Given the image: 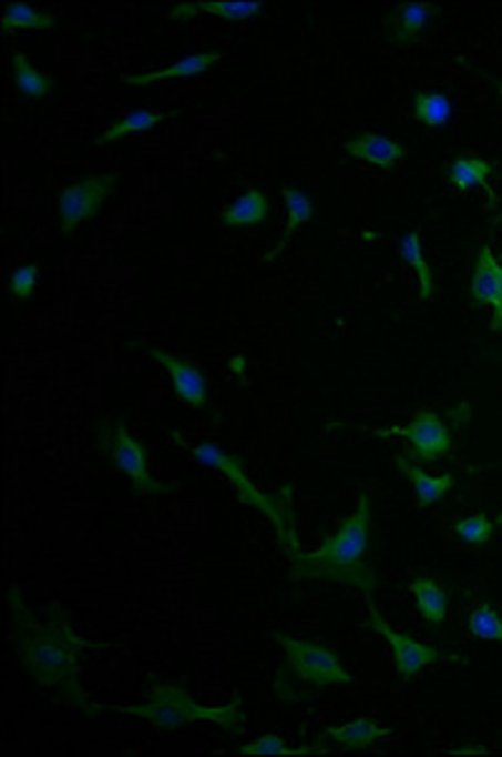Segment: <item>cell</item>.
Listing matches in <instances>:
<instances>
[{"label":"cell","instance_id":"cell-1","mask_svg":"<svg viewBox=\"0 0 502 757\" xmlns=\"http://www.w3.org/2000/svg\"><path fill=\"white\" fill-rule=\"evenodd\" d=\"M8 602H11L16 655L33 683L53 689L55 695H61L73 707H81L83 713L99 715V707L91 703L81 685V659L86 642L71 629V624L59 612L53 614L51 622H38L16 586L8 594Z\"/></svg>","mask_w":502,"mask_h":757},{"label":"cell","instance_id":"cell-2","mask_svg":"<svg viewBox=\"0 0 502 757\" xmlns=\"http://www.w3.org/2000/svg\"><path fill=\"white\" fill-rule=\"evenodd\" d=\"M369 532H372V498L362 491L355 514L347 518L335 536H329L317 552L291 554V579H321L355 586L372 594L377 576L367 562Z\"/></svg>","mask_w":502,"mask_h":757},{"label":"cell","instance_id":"cell-3","mask_svg":"<svg viewBox=\"0 0 502 757\" xmlns=\"http://www.w3.org/2000/svg\"><path fill=\"white\" fill-rule=\"evenodd\" d=\"M121 715H134L141 720L151 723L161 730H176L184 725L196 723H212L219 725L224 733H239L244 723L242 699L234 697L226 705H202L186 693L184 687L172 683H158L154 679L151 685L148 699L144 705H129V707H113Z\"/></svg>","mask_w":502,"mask_h":757},{"label":"cell","instance_id":"cell-4","mask_svg":"<svg viewBox=\"0 0 502 757\" xmlns=\"http://www.w3.org/2000/svg\"><path fill=\"white\" fill-rule=\"evenodd\" d=\"M192 453L202 466L222 471L224 476L229 478V484L236 488L242 504L262 511V514L269 518L274 528H277V536L284 546V552H287L289 556L299 552L297 534H295V518H291V488L289 486L284 488L281 494H262V491L254 486V481H249V476L244 473L242 461L229 456V453H224L219 446H214V443L196 446L192 448Z\"/></svg>","mask_w":502,"mask_h":757},{"label":"cell","instance_id":"cell-5","mask_svg":"<svg viewBox=\"0 0 502 757\" xmlns=\"http://www.w3.org/2000/svg\"><path fill=\"white\" fill-rule=\"evenodd\" d=\"M272 637L277 639V645L287 655V667L279 672V679H291L287 685H299L307 689L355 685L352 675L342 667V659H339L337 652L321 645V642L291 637V634H272Z\"/></svg>","mask_w":502,"mask_h":757},{"label":"cell","instance_id":"cell-6","mask_svg":"<svg viewBox=\"0 0 502 757\" xmlns=\"http://www.w3.org/2000/svg\"><path fill=\"white\" fill-rule=\"evenodd\" d=\"M96 441H99V451L106 453L109 461L121 473H126L139 494L164 496L172 491L151 476L146 446L141 441H136L121 421H99Z\"/></svg>","mask_w":502,"mask_h":757},{"label":"cell","instance_id":"cell-7","mask_svg":"<svg viewBox=\"0 0 502 757\" xmlns=\"http://www.w3.org/2000/svg\"><path fill=\"white\" fill-rule=\"evenodd\" d=\"M365 624L372 632L380 634V637H385L387 645L392 647L397 675L407 679V683H414L417 675H420L424 667L438 665V662H462V665H468L465 657L444 655V652H440V649L417 642L412 634L392 629V624L382 617L380 609H377L372 594H367V622Z\"/></svg>","mask_w":502,"mask_h":757},{"label":"cell","instance_id":"cell-8","mask_svg":"<svg viewBox=\"0 0 502 757\" xmlns=\"http://www.w3.org/2000/svg\"><path fill=\"white\" fill-rule=\"evenodd\" d=\"M345 428H355V431H362L367 435H372V438H404L410 441L412 453L410 456L417 461H428L434 463L442 456H448L452 451V431H450V423L442 418L440 413H432V411H417L412 415V421L407 425H392V428H377V431H369L362 428V425H345Z\"/></svg>","mask_w":502,"mask_h":757},{"label":"cell","instance_id":"cell-9","mask_svg":"<svg viewBox=\"0 0 502 757\" xmlns=\"http://www.w3.org/2000/svg\"><path fill=\"white\" fill-rule=\"evenodd\" d=\"M121 174H91L83 182H75L65 186L59 196V224L65 234L79 230L81 224L91 222L96 216L103 204L109 202L113 189L119 186Z\"/></svg>","mask_w":502,"mask_h":757},{"label":"cell","instance_id":"cell-10","mask_svg":"<svg viewBox=\"0 0 502 757\" xmlns=\"http://www.w3.org/2000/svg\"><path fill=\"white\" fill-rule=\"evenodd\" d=\"M148 353L158 365L166 367L176 395L182 397L186 405H192V408H206V395H208L206 377L202 371H198V367H194L192 363L184 361V357L168 353V350L151 347Z\"/></svg>","mask_w":502,"mask_h":757},{"label":"cell","instance_id":"cell-11","mask_svg":"<svg viewBox=\"0 0 502 757\" xmlns=\"http://www.w3.org/2000/svg\"><path fill=\"white\" fill-rule=\"evenodd\" d=\"M345 149L349 157L357 159V162H365L377 169H392L397 162H402L407 154L400 141H395L387 134H375V131L347 139Z\"/></svg>","mask_w":502,"mask_h":757},{"label":"cell","instance_id":"cell-12","mask_svg":"<svg viewBox=\"0 0 502 757\" xmlns=\"http://www.w3.org/2000/svg\"><path fill=\"white\" fill-rule=\"evenodd\" d=\"M432 13H434L432 3L397 6L385 21V31H387V38H390V43L412 46L420 41V36L428 31V26L432 21Z\"/></svg>","mask_w":502,"mask_h":757},{"label":"cell","instance_id":"cell-13","mask_svg":"<svg viewBox=\"0 0 502 757\" xmlns=\"http://www.w3.org/2000/svg\"><path fill=\"white\" fill-rule=\"evenodd\" d=\"M392 461H395V466L404 473L407 481H410V484H412L414 496H417V504H420V508L434 506L444 494H448V491L454 484H458L454 473H442V476H430V473H424L412 461L410 453H397V456H392Z\"/></svg>","mask_w":502,"mask_h":757},{"label":"cell","instance_id":"cell-14","mask_svg":"<svg viewBox=\"0 0 502 757\" xmlns=\"http://www.w3.org/2000/svg\"><path fill=\"white\" fill-rule=\"evenodd\" d=\"M224 59L219 51H212V53H188L184 59H178L176 63L166 65V69H158V71H148V73H131V75H123V83H129V87H151V83H161V81H172V79H188V75H198V73H206L212 65H216Z\"/></svg>","mask_w":502,"mask_h":757},{"label":"cell","instance_id":"cell-15","mask_svg":"<svg viewBox=\"0 0 502 757\" xmlns=\"http://www.w3.org/2000/svg\"><path fill=\"white\" fill-rule=\"evenodd\" d=\"M502 285V268L490 244H482L470 277V297L478 307H495Z\"/></svg>","mask_w":502,"mask_h":757},{"label":"cell","instance_id":"cell-16","mask_svg":"<svg viewBox=\"0 0 502 757\" xmlns=\"http://www.w3.org/2000/svg\"><path fill=\"white\" fill-rule=\"evenodd\" d=\"M264 11V6L259 0H242V3H232V0H202V3H176L172 6L174 21H188L196 13H212L222 21L239 23V21H252L254 16H259Z\"/></svg>","mask_w":502,"mask_h":757},{"label":"cell","instance_id":"cell-17","mask_svg":"<svg viewBox=\"0 0 502 757\" xmlns=\"http://www.w3.org/2000/svg\"><path fill=\"white\" fill-rule=\"evenodd\" d=\"M325 735L331 743L342 747V750H372L382 737L390 735V730L372 720V717H357L352 723L327 727Z\"/></svg>","mask_w":502,"mask_h":757},{"label":"cell","instance_id":"cell-18","mask_svg":"<svg viewBox=\"0 0 502 757\" xmlns=\"http://www.w3.org/2000/svg\"><path fill=\"white\" fill-rule=\"evenodd\" d=\"M410 592L414 596L417 612L422 614L424 622L432 624V627H442V624L448 622V612H450L448 592H444L442 586L432 579V576H424V574L414 576L410 584Z\"/></svg>","mask_w":502,"mask_h":757},{"label":"cell","instance_id":"cell-19","mask_svg":"<svg viewBox=\"0 0 502 757\" xmlns=\"http://www.w3.org/2000/svg\"><path fill=\"white\" fill-rule=\"evenodd\" d=\"M269 216V199L262 189H246L242 196H236L234 202L222 212V224L226 226H254L267 222Z\"/></svg>","mask_w":502,"mask_h":757},{"label":"cell","instance_id":"cell-20","mask_svg":"<svg viewBox=\"0 0 502 757\" xmlns=\"http://www.w3.org/2000/svg\"><path fill=\"white\" fill-rule=\"evenodd\" d=\"M284 196V204H287V226H284V234L277 248L267 258V262H272L277 254L287 248V244L295 240V234L301 230V226H307L311 222V216H315V202H311L307 192H301L297 186H287L281 192Z\"/></svg>","mask_w":502,"mask_h":757},{"label":"cell","instance_id":"cell-21","mask_svg":"<svg viewBox=\"0 0 502 757\" xmlns=\"http://www.w3.org/2000/svg\"><path fill=\"white\" fill-rule=\"evenodd\" d=\"M397 252H400V258L410 264L417 274V282H420V300H432L434 295V274L428 258H424V250H422V236L420 232H407L400 236V242H397Z\"/></svg>","mask_w":502,"mask_h":757},{"label":"cell","instance_id":"cell-22","mask_svg":"<svg viewBox=\"0 0 502 757\" xmlns=\"http://www.w3.org/2000/svg\"><path fill=\"white\" fill-rule=\"evenodd\" d=\"M412 117L417 124L444 129L452 121V99L444 91H420L412 99Z\"/></svg>","mask_w":502,"mask_h":757},{"label":"cell","instance_id":"cell-23","mask_svg":"<svg viewBox=\"0 0 502 757\" xmlns=\"http://www.w3.org/2000/svg\"><path fill=\"white\" fill-rule=\"evenodd\" d=\"M492 166L488 159L472 157V154H460L452 159V164L448 166V179L454 189L460 192H470L475 186H485L492 176Z\"/></svg>","mask_w":502,"mask_h":757},{"label":"cell","instance_id":"cell-24","mask_svg":"<svg viewBox=\"0 0 502 757\" xmlns=\"http://www.w3.org/2000/svg\"><path fill=\"white\" fill-rule=\"evenodd\" d=\"M176 111H168V113H158V111H146V109H136L126 113V117L119 119L116 124H111L103 134L96 137L99 144H113V141H119L129 134H141V131H148L154 129L161 121L172 119Z\"/></svg>","mask_w":502,"mask_h":757},{"label":"cell","instance_id":"cell-25","mask_svg":"<svg viewBox=\"0 0 502 757\" xmlns=\"http://www.w3.org/2000/svg\"><path fill=\"white\" fill-rule=\"evenodd\" d=\"M11 69H13V81L16 89L25 93L31 99H45L53 93V81L43 71H38L35 65L25 59L21 51H16L11 55Z\"/></svg>","mask_w":502,"mask_h":757},{"label":"cell","instance_id":"cell-26","mask_svg":"<svg viewBox=\"0 0 502 757\" xmlns=\"http://www.w3.org/2000/svg\"><path fill=\"white\" fill-rule=\"evenodd\" d=\"M53 16L28 3H8L3 11L6 31H45L53 28Z\"/></svg>","mask_w":502,"mask_h":757},{"label":"cell","instance_id":"cell-27","mask_svg":"<svg viewBox=\"0 0 502 757\" xmlns=\"http://www.w3.org/2000/svg\"><path fill=\"white\" fill-rule=\"evenodd\" d=\"M239 755H327L321 745H305V747H289L287 740L279 735H262L257 740L239 745Z\"/></svg>","mask_w":502,"mask_h":757},{"label":"cell","instance_id":"cell-28","mask_svg":"<svg viewBox=\"0 0 502 757\" xmlns=\"http://www.w3.org/2000/svg\"><path fill=\"white\" fill-rule=\"evenodd\" d=\"M454 536L468 546H488L495 536V522L488 514H472L452 524Z\"/></svg>","mask_w":502,"mask_h":757},{"label":"cell","instance_id":"cell-29","mask_svg":"<svg viewBox=\"0 0 502 757\" xmlns=\"http://www.w3.org/2000/svg\"><path fill=\"white\" fill-rule=\"evenodd\" d=\"M468 629L472 637H478L482 642H500L502 645V617L490 607V604H482V607L470 614Z\"/></svg>","mask_w":502,"mask_h":757},{"label":"cell","instance_id":"cell-30","mask_svg":"<svg viewBox=\"0 0 502 757\" xmlns=\"http://www.w3.org/2000/svg\"><path fill=\"white\" fill-rule=\"evenodd\" d=\"M35 280H38L35 264H21V268H16L11 274V295L16 300H28L35 290Z\"/></svg>","mask_w":502,"mask_h":757},{"label":"cell","instance_id":"cell-31","mask_svg":"<svg viewBox=\"0 0 502 757\" xmlns=\"http://www.w3.org/2000/svg\"><path fill=\"white\" fill-rule=\"evenodd\" d=\"M490 330H502V285H500V295H498V302H495V307H492V323H490Z\"/></svg>","mask_w":502,"mask_h":757},{"label":"cell","instance_id":"cell-32","mask_svg":"<svg viewBox=\"0 0 502 757\" xmlns=\"http://www.w3.org/2000/svg\"><path fill=\"white\" fill-rule=\"evenodd\" d=\"M488 75V79H490V83H492V87H495V91H498V97H500V103H502V83L495 79V75H490V73H485Z\"/></svg>","mask_w":502,"mask_h":757}]
</instances>
